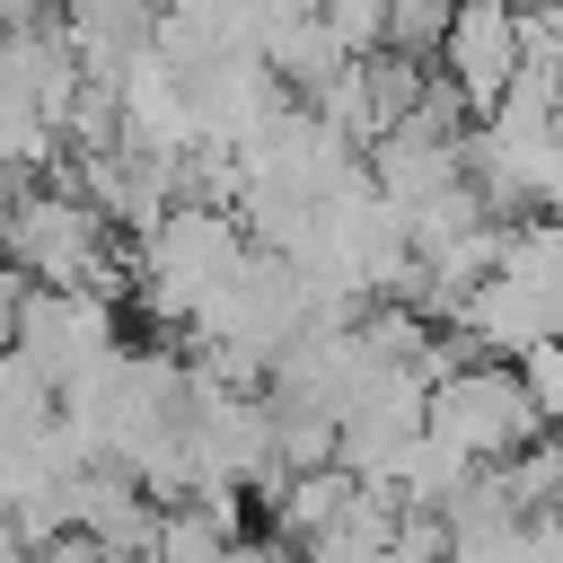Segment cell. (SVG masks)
Instances as JSON below:
<instances>
[{
    "label": "cell",
    "mask_w": 563,
    "mask_h": 563,
    "mask_svg": "<svg viewBox=\"0 0 563 563\" xmlns=\"http://www.w3.org/2000/svg\"><path fill=\"white\" fill-rule=\"evenodd\" d=\"M352 493H361V475H352V466L290 475V484H282V501H273V528H282L290 545H308V537H325V528L352 510Z\"/></svg>",
    "instance_id": "5"
},
{
    "label": "cell",
    "mask_w": 563,
    "mask_h": 563,
    "mask_svg": "<svg viewBox=\"0 0 563 563\" xmlns=\"http://www.w3.org/2000/svg\"><path fill=\"white\" fill-rule=\"evenodd\" d=\"M0 255L44 290H123V255L106 246V211L79 185H26V202L0 220Z\"/></svg>",
    "instance_id": "1"
},
{
    "label": "cell",
    "mask_w": 563,
    "mask_h": 563,
    "mask_svg": "<svg viewBox=\"0 0 563 563\" xmlns=\"http://www.w3.org/2000/svg\"><path fill=\"white\" fill-rule=\"evenodd\" d=\"M352 563H387V554H352Z\"/></svg>",
    "instance_id": "10"
},
{
    "label": "cell",
    "mask_w": 563,
    "mask_h": 563,
    "mask_svg": "<svg viewBox=\"0 0 563 563\" xmlns=\"http://www.w3.org/2000/svg\"><path fill=\"white\" fill-rule=\"evenodd\" d=\"M528 70V35H519V0H457L449 18V44H440V79L466 97L475 123L501 114V97L519 88Z\"/></svg>",
    "instance_id": "3"
},
{
    "label": "cell",
    "mask_w": 563,
    "mask_h": 563,
    "mask_svg": "<svg viewBox=\"0 0 563 563\" xmlns=\"http://www.w3.org/2000/svg\"><path fill=\"white\" fill-rule=\"evenodd\" d=\"M449 18H457V0H387V53L440 62V44H449Z\"/></svg>",
    "instance_id": "7"
},
{
    "label": "cell",
    "mask_w": 563,
    "mask_h": 563,
    "mask_svg": "<svg viewBox=\"0 0 563 563\" xmlns=\"http://www.w3.org/2000/svg\"><path fill=\"white\" fill-rule=\"evenodd\" d=\"M264 563H308V545H273V554H264Z\"/></svg>",
    "instance_id": "9"
},
{
    "label": "cell",
    "mask_w": 563,
    "mask_h": 563,
    "mask_svg": "<svg viewBox=\"0 0 563 563\" xmlns=\"http://www.w3.org/2000/svg\"><path fill=\"white\" fill-rule=\"evenodd\" d=\"M519 378H528V396H537V413H545V431H554V422H563V334L528 343V352H519Z\"/></svg>",
    "instance_id": "8"
},
{
    "label": "cell",
    "mask_w": 563,
    "mask_h": 563,
    "mask_svg": "<svg viewBox=\"0 0 563 563\" xmlns=\"http://www.w3.org/2000/svg\"><path fill=\"white\" fill-rule=\"evenodd\" d=\"M229 554H238V528H229L211 501H167V510H158L150 563H229Z\"/></svg>",
    "instance_id": "6"
},
{
    "label": "cell",
    "mask_w": 563,
    "mask_h": 563,
    "mask_svg": "<svg viewBox=\"0 0 563 563\" xmlns=\"http://www.w3.org/2000/svg\"><path fill=\"white\" fill-rule=\"evenodd\" d=\"M18 352L53 378V387H70V378H88V369H106L123 343H114V299L106 290H26V308H18Z\"/></svg>",
    "instance_id": "4"
},
{
    "label": "cell",
    "mask_w": 563,
    "mask_h": 563,
    "mask_svg": "<svg viewBox=\"0 0 563 563\" xmlns=\"http://www.w3.org/2000/svg\"><path fill=\"white\" fill-rule=\"evenodd\" d=\"M431 431L449 449H466L475 466H501L528 440H545V413H537L519 361H457L431 378Z\"/></svg>",
    "instance_id": "2"
}]
</instances>
